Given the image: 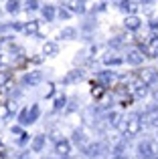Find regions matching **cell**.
Masks as SVG:
<instances>
[{"label": "cell", "mask_w": 158, "mask_h": 159, "mask_svg": "<svg viewBox=\"0 0 158 159\" xmlns=\"http://www.w3.org/2000/svg\"><path fill=\"white\" fill-rule=\"evenodd\" d=\"M124 62H128L130 66H140V65H144V54L138 51V48H128V52H126V57H124Z\"/></svg>", "instance_id": "obj_12"}, {"label": "cell", "mask_w": 158, "mask_h": 159, "mask_svg": "<svg viewBox=\"0 0 158 159\" xmlns=\"http://www.w3.org/2000/svg\"><path fill=\"white\" fill-rule=\"evenodd\" d=\"M57 54H59V44L53 40H47L43 44V57H57Z\"/></svg>", "instance_id": "obj_23"}, {"label": "cell", "mask_w": 158, "mask_h": 159, "mask_svg": "<svg viewBox=\"0 0 158 159\" xmlns=\"http://www.w3.org/2000/svg\"><path fill=\"white\" fill-rule=\"evenodd\" d=\"M43 79H45L43 70H28V73H24L20 83H22V87H37L43 83Z\"/></svg>", "instance_id": "obj_9"}, {"label": "cell", "mask_w": 158, "mask_h": 159, "mask_svg": "<svg viewBox=\"0 0 158 159\" xmlns=\"http://www.w3.org/2000/svg\"><path fill=\"white\" fill-rule=\"evenodd\" d=\"M63 8H69L71 14H87V4L85 2H77V0H65L61 2Z\"/></svg>", "instance_id": "obj_13"}, {"label": "cell", "mask_w": 158, "mask_h": 159, "mask_svg": "<svg viewBox=\"0 0 158 159\" xmlns=\"http://www.w3.org/2000/svg\"><path fill=\"white\" fill-rule=\"evenodd\" d=\"M10 133L16 137V145H18V147H24V145L28 143V139H31V135H28V133L24 131L20 125H12V127H10Z\"/></svg>", "instance_id": "obj_14"}, {"label": "cell", "mask_w": 158, "mask_h": 159, "mask_svg": "<svg viewBox=\"0 0 158 159\" xmlns=\"http://www.w3.org/2000/svg\"><path fill=\"white\" fill-rule=\"evenodd\" d=\"M0 16H2V10H0Z\"/></svg>", "instance_id": "obj_40"}, {"label": "cell", "mask_w": 158, "mask_h": 159, "mask_svg": "<svg viewBox=\"0 0 158 159\" xmlns=\"http://www.w3.org/2000/svg\"><path fill=\"white\" fill-rule=\"evenodd\" d=\"M142 115V125L146 123L148 127H156L158 129V105H148L144 109V113H140Z\"/></svg>", "instance_id": "obj_6"}, {"label": "cell", "mask_w": 158, "mask_h": 159, "mask_svg": "<svg viewBox=\"0 0 158 159\" xmlns=\"http://www.w3.org/2000/svg\"><path fill=\"white\" fill-rule=\"evenodd\" d=\"M126 129H124V139L130 141L132 137H138L142 131V115L140 113H130L126 115Z\"/></svg>", "instance_id": "obj_2"}, {"label": "cell", "mask_w": 158, "mask_h": 159, "mask_svg": "<svg viewBox=\"0 0 158 159\" xmlns=\"http://www.w3.org/2000/svg\"><path fill=\"white\" fill-rule=\"evenodd\" d=\"M6 117H10V115H8V109H6V105L2 103V105H0V119H6Z\"/></svg>", "instance_id": "obj_35"}, {"label": "cell", "mask_w": 158, "mask_h": 159, "mask_svg": "<svg viewBox=\"0 0 158 159\" xmlns=\"http://www.w3.org/2000/svg\"><path fill=\"white\" fill-rule=\"evenodd\" d=\"M103 65L106 66H120V65H124V57H120L118 52H107L103 57Z\"/></svg>", "instance_id": "obj_19"}, {"label": "cell", "mask_w": 158, "mask_h": 159, "mask_svg": "<svg viewBox=\"0 0 158 159\" xmlns=\"http://www.w3.org/2000/svg\"><path fill=\"white\" fill-rule=\"evenodd\" d=\"M79 36V30L75 26H65L63 30L59 32V40H75Z\"/></svg>", "instance_id": "obj_22"}, {"label": "cell", "mask_w": 158, "mask_h": 159, "mask_svg": "<svg viewBox=\"0 0 158 159\" xmlns=\"http://www.w3.org/2000/svg\"><path fill=\"white\" fill-rule=\"evenodd\" d=\"M71 149H73V145H71V141L69 139H59L55 143V153H57V157L59 159H67V157H71Z\"/></svg>", "instance_id": "obj_10"}, {"label": "cell", "mask_w": 158, "mask_h": 159, "mask_svg": "<svg viewBox=\"0 0 158 159\" xmlns=\"http://www.w3.org/2000/svg\"><path fill=\"white\" fill-rule=\"evenodd\" d=\"M39 117H41V107L35 103V105L24 107L22 111H20L18 125H20V127H24V125H32V123H37V121H39Z\"/></svg>", "instance_id": "obj_4"}, {"label": "cell", "mask_w": 158, "mask_h": 159, "mask_svg": "<svg viewBox=\"0 0 158 159\" xmlns=\"http://www.w3.org/2000/svg\"><path fill=\"white\" fill-rule=\"evenodd\" d=\"M69 141H71V145H77L81 151L91 143V139H89V135L85 133V129H75V131L71 133V139H69Z\"/></svg>", "instance_id": "obj_8"}, {"label": "cell", "mask_w": 158, "mask_h": 159, "mask_svg": "<svg viewBox=\"0 0 158 159\" xmlns=\"http://www.w3.org/2000/svg\"><path fill=\"white\" fill-rule=\"evenodd\" d=\"M118 6H120V10H122L126 16H136V12H138V6H140V2L124 0V2H118Z\"/></svg>", "instance_id": "obj_16"}, {"label": "cell", "mask_w": 158, "mask_h": 159, "mask_svg": "<svg viewBox=\"0 0 158 159\" xmlns=\"http://www.w3.org/2000/svg\"><path fill=\"white\" fill-rule=\"evenodd\" d=\"M4 105H6V109H8V115L12 117L16 111H18V99H14V97H8Z\"/></svg>", "instance_id": "obj_26"}, {"label": "cell", "mask_w": 158, "mask_h": 159, "mask_svg": "<svg viewBox=\"0 0 158 159\" xmlns=\"http://www.w3.org/2000/svg\"><path fill=\"white\" fill-rule=\"evenodd\" d=\"M0 159H6V153L4 151H0Z\"/></svg>", "instance_id": "obj_38"}, {"label": "cell", "mask_w": 158, "mask_h": 159, "mask_svg": "<svg viewBox=\"0 0 158 159\" xmlns=\"http://www.w3.org/2000/svg\"><path fill=\"white\" fill-rule=\"evenodd\" d=\"M95 81H97L103 89H114V87H116V81H118V73H116V70H110V69L99 70L97 77H95Z\"/></svg>", "instance_id": "obj_5"}, {"label": "cell", "mask_w": 158, "mask_h": 159, "mask_svg": "<svg viewBox=\"0 0 158 159\" xmlns=\"http://www.w3.org/2000/svg\"><path fill=\"white\" fill-rule=\"evenodd\" d=\"M156 141H158V139H156Z\"/></svg>", "instance_id": "obj_41"}, {"label": "cell", "mask_w": 158, "mask_h": 159, "mask_svg": "<svg viewBox=\"0 0 158 159\" xmlns=\"http://www.w3.org/2000/svg\"><path fill=\"white\" fill-rule=\"evenodd\" d=\"M57 16H59V18L61 20H69V18H71V12H69L67 10V8H63V6H61V8H57Z\"/></svg>", "instance_id": "obj_31"}, {"label": "cell", "mask_w": 158, "mask_h": 159, "mask_svg": "<svg viewBox=\"0 0 158 159\" xmlns=\"http://www.w3.org/2000/svg\"><path fill=\"white\" fill-rule=\"evenodd\" d=\"M83 79V69H73V70H69L67 75L63 77V85H75V83H79Z\"/></svg>", "instance_id": "obj_17"}, {"label": "cell", "mask_w": 158, "mask_h": 159, "mask_svg": "<svg viewBox=\"0 0 158 159\" xmlns=\"http://www.w3.org/2000/svg\"><path fill=\"white\" fill-rule=\"evenodd\" d=\"M55 95H57L55 83H49V85H47V91H45V95H43V97H45V99H53Z\"/></svg>", "instance_id": "obj_29"}, {"label": "cell", "mask_w": 158, "mask_h": 159, "mask_svg": "<svg viewBox=\"0 0 158 159\" xmlns=\"http://www.w3.org/2000/svg\"><path fill=\"white\" fill-rule=\"evenodd\" d=\"M106 6H107V2H95L93 4V12H103Z\"/></svg>", "instance_id": "obj_33"}, {"label": "cell", "mask_w": 158, "mask_h": 159, "mask_svg": "<svg viewBox=\"0 0 158 159\" xmlns=\"http://www.w3.org/2000/svg\"><path fill=\"white\" fill-rule=\"evenodd\" d=\"M41 14H43L45 20L53 22V20L57 18V8L53 6V4H43V6H41Z\"/></svg>", "instance_id": "obj_21"}, {"label": "cell", "mask_w": 158, "mask_h": 159, "mask_svg": "<svg viewBox=\"0 0 158 159\" xmlns=\"http://www.w3.org/2000/svg\"><path fill=\"white\" fill-rule=\"evenodd\" d=\"M152 97H154V101H156V105H158V89L152 91Z\"/></svg>", "instance_id": "obj_37"}, {"label": "cell", "mask_w": 158, "mask_h": 159, "mask_svg": "<svg viewBox=\"0 0 158 159\" xmlns=\"http://www.w3.org/2000/svg\"><path fill=\"white\" fill-rule=\"evenodd\" d=\"M110 159H126V157H118V155H114V157H110Z\"/></svg>", "instance_id": "obj_39"}, {"label": "cell", "mask_w": 158, "mask_h": 159, "mask_svg": "<svg viewBox=\"0 0 158 159\" xmlns=\"http://www.w3.org/2000/svg\"><path fill=\"white\" fill-rule=\"evenodd\" d=\"M136 79H138V81H142L146 87H150V85H154V83L158 81V70H156V69H152V66L140 69L138 73H136Z\"/></svg>", "instance_id": "obj_7"}, {"label": "cell", "mask_w": 158, "mask_h": 159, "mask_svg": "<svg viewBox=\"0 0 158 159\" xmlns=\"http://www.w3.org/2000/svg\"><path fill=\"white\" fill-rule=\"evenodd\" d=\"M67 101H69V99L65 97V95H57L55 101H53V111H55V113L65 111V107H67Z\"/></svg>", "instance_id": "obj_24"}, {"label": "cell", "mask_w": 158, "mask_h": 159, "mask_svg": "<svg viewBox=\"0 0 158 159\" xmlns=\"http://www.w3.org/2000/svg\"><path fill=\"white\" fill-rule=\"evenodd\" d=\"M77 109H79V97H69V101H67V107H65L63 115H71V113H75Z\"/></svg>", "instance_id": "obj_25"}, {"label": "cell", "mask_w": 158, "mask_h": 159, "mask_svg": "<svg viewBox=\"0 0 158 159\" xmlns=\"http://www.w3.org/2000/svg\"><path fill=\"white\" fill-rule=\"evenodd\" d=\"M22 32L24 34H31V36H35V34L41 36V22L39 20H28V22H24Z\"/></svg>", "instance_id": "obj_20"}, {"label": "cell", "mask_w": 158, "mask_h": 159, "mask_svg": "<svg viewBox=\"0 0 158 159\" xmlns=\"http://www.w3.org/2000/svg\"><path fill=\"white\" fill-rule=\"evenodd\" d=\"M4 69H8V58H6V54H0V70H4Z\"/></svg>", "instance_id": "obj_34"}, {"label": "cell", "mask_w": 158, "mask_h": 159, "mask_svg": "<svg viewBox=\"0 0 158 159\" xmlns=\"http://www.w3.org/2000/svg\"><path fill=\"white\" fill-rule=\"evenodd\" d=\"M45 143H47V137L41 133V135H35L31 141V153H41L45 149Z\"/></svg>", "instance_id": "obj_18"}, {"label": "cell", "mask_w": 158, "mask_h": 159, "mask_svg": "<svg viewBox=\"0 0 158 159\" xmlns=\"http://www.w3.org/2000/svg\"><path fill=\"white\" fill-rule=\"evenodd\" d=\"M130 95H132V99H144L148 95V87L134 77L132 79V85H130Z\"/></svg>", "instance_id": "obj_11"}, {"label": "cell", "mask_w": 158, "mask_h": 159, "mask_svg": "<svg viewBox=\"0 0 158 159\" xmlns=\"http://www.w3.org/2000/svg\"><path fill=\"white\" fill-rule=\"evenodd\" d=\"M41 6L43 4L41 2H37V0H28V2H24V10L31 14V12H35V10H41Z\"/></svg>", "instance_id": "obj_28"}, {"label": "cell", "mask_w": 158, "mask_h": 159, "mask_svg": "<svg viewBox=\"0 0 158 159\" xmlns=\"http://www.w3.org/2000/svg\"><path fill=\"white\" fill-rule=\"evenodd\" d=\"M20 6H22L20 2L10 0V2H6V12H8V14H18V12H20Z\"/></svg>", "instance_id": "obj_27"}, {"label": "cell", "mask_w": 158, "mask_h": 159, "mask_svg": "<svg viewBox=\"0 0 158 159\" xmlns=\"http://www.w3.org/2000/svg\"><path fill=\"white\" fill-rule=\"evenodd\" d=\"M12 159H31V149H20V151H16Z\"/></svg>", "instance_id": "obj_30"}, {"label": "cell", "mask_w": 158, "mask_h": 159, "mask_svg": "<svg viewBox=\"0 0 158 159\" xmlns=\"http://www.w3.org/2000/svg\"><path fill=\"white\" fill-rule=\"evenodd\" d=\"M28 61H31L32 65H41V62H43V57H32V58L28 57Z\"/></svg>", "instance_id": "obj_36"}, {"label": "cell", "mask_w": 158, "mask_h": 159, "mask_svg": "<svg viewBox=\"0 0 158 159\" xmlns=\"http://www.w3.org/2000/svg\"><path fill=\"white\" fill-rule=\"evenodd\" d=\"M142 18L140 16H126L124 18V30H128V32H138L140 28H142Z\"/></svg>", "instance_id": "obj_15"}, {"label": "cell", "mask_w": 158, "mask_h": 159, "mask_svg": "<svg viewBox=\"0 0 158 159\" xmlns=\"http://www.w3.org/2000/svg\"><path fill=\"white\" fill-rule=\"evenodd\" d=\"M103 91H106V89H103V87L99 85V83H93V87H91V95H93L95 99H97V97H101V95H103Z\"/></svg>", "instance_id": "obj_32"}, {"label": "cell", "mask_w": 158, "mask_h": 159, "mask_svg": "<svg viewBox=\"0 0 158 159\" xmlns=\"http://www.w3.org/2000/svg\"><path fill=\"white\" fill-rule=\"evenodd\" d=\"M81 153H83L85 159H110L107 153H111V145H107L106 141H101V139H95V141H91Z\"/></svg>", "instance_id": "obj_1"}, {"label": "cell", "mask_w": 158, "mask_h": 159, "mask_svg": "<svg viewBox=\"0 0 158 159\" xmlns=\"http://www.w3.org/2000/svg\"><path fill=\"white\" fill-rule=\"evenodd\" d=\"M136 153L138 157L148 159V157H158V141L156 139H142L136 145Z\"/></svg>", "instance_id": "obj_3"}]
</instances>
